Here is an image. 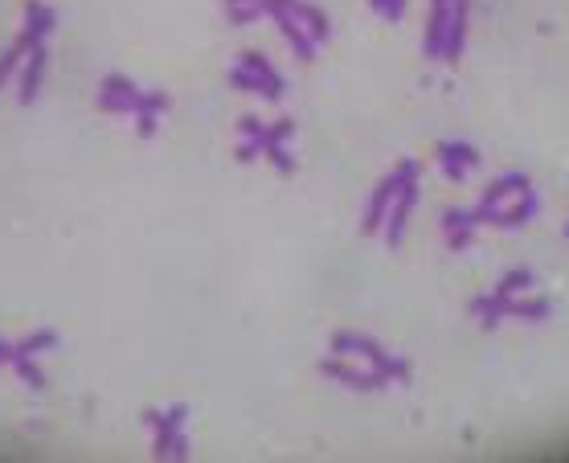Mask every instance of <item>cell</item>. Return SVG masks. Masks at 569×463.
<instances>
[{
  "label": "cell",
  "instance_id": "6da1fadb",
  "mask_svg": "<svg viewBox=\"0 0 569 463\" xmlns=\"http://www.w3.org/2000/svg\"><path fill=\"white\" fill-rule=\"evenodd\" d=\"M422 177V164L418 160H402L393 173L373 189V197H369V209H365V226H361V234H381V226H385V214H389V205H393V197L402 193V185H410V181H418Z\"/></svg>",
  "mask_w": 569,
  "mask_h": 463
},
{
  "label": "cell",
  "instance_id": "7a4b0ae2",
  "mask_svg": "<svg viewBox=\"0 0 569 463\" xmlns=\"http://www.w3.org/2000/svg\"><path fill=\"white\" fill-rule=\"evenodd\" d=\"M320 373L332 377V382H340V386H348V390H361V394L389 386L377 369H369V365H361V361H353V357H340V353H332L328 361H320Z\"/></svg>",
  "mask_w": 569,
  "mask_h": 463
},
{
  "label": "cell",
  "instance_id": "3957f363",
  "mask_svg": "<svg viewBox=\"0 0 569 463\" xmlns=\"http://www.w3.org/2000/svg\"><path fill=\"white\" fill-rule=\"evenodd\" d=\"M99 107L107 115H136L144 107V91L123 74H107L103 87H99Z\"/></svg>",
  "mask_w": 569,
  "mask_h": 463
},
{
  "label": "cell",
  "instance_id": "277c9868",
  "mask_svg": "<svg viewBox=\"0 0 569 463\" xmlns=\"http://www.w3.org/2000/svg\"><path fill=\"white\" fill-rule=\"evenodd\" d=\"M414 201H418V181L402 185V193L393 197L389 214H385V226H381V234H385V246H393V250L402 246V238H406V222H410V214H414Z\"/></svg>",
  "mask_w": 569,
  "mask_h": 463
},
{
  "label": "cell",
  "instance_id": "5b68a950",
  "mask_svg": "<svg viewBox=\"0 0 569 463\" xmlns=\"http://www.w3.org/2000/svg\"><path fill=\"white\" fill-rule=\"evenodd\" d=\"M54 25H58V13H54V9H46L41 0H25V29L17 33V46H21V50L46 46V37H50Z\"/></svg>",
  "mask_w": 569,
  "mask_h": 463
},
{
  "label": "cell",
  "instance_id": "8992f818",
  "mask_svg": "<svg viewBox=\"0 0 569 463\" xmlns=\"http://www.w3.org/2000/svg\"><path fill=\"white\" fill-rule=\"evenodd\" d=\"M46 62H50L46 46H37V50L25 54V62H21V70H17V103H21V107H29V103L37 99L41 78H46Z\"/></svg>",
  "mask_w": 569,
  "mask_h": 463
},
{
  "label": "cell",
  "instance_id": "52a82bcc",
  "mask_svg": "<svg viewBox=\"0 0 569 463\" xmlns=\"http://www.w3.org/2000/svg\"><path fill=\"white\" fill-rule=\"evenodd\" d=\"M467 13H471V0H451L447 37H443V58L447 62H459V54L467 46Z\"/></svg>",
  "mask_w": 569,
  "mask_h": 463
},
{
  "label": "cell",
  "instance_id": "ba28073f",
  "mask_svg": "<svg viewBox=\"0 0 569 463\" xmlns=\"http://www.w3.org/2000/svg\"><path fill=\"white\" fill-rule=\"evenodd\" d=\"M230 87L238 91H250V95H262V99H279L283 95V78L279 74H254V70H234L230 74Z\"/></svg>",
  "mask_w": 569,
  "mask_h": 463
},
{
  "label": "cell",
  "instance_id": "9c48e42d",
  "mask_svg": "<svg viewBox=\"0 0 569 463\" xmlns=\"http://www.w3.org/2000/svg\"><path fill=\"white\" fill-rule=\"evenodd\" d=\"M524 193H533V181L524 177V173H508V177H500V181L488 185V193H484V201H479V209H496V205H504V201H512V197H524Z\"/></svg>",
  "mask_w": 569,
  "mask_h": 463
},
{
  "label": "cell",
  "instance_id": "30bf717a",
  "mask_svg": "<svg viewBox=\"0 0 569 463\" xmlns=\"http://www.w3.org/2000/svg\"><path fill=\"white\" fill-rule=\"evenodd\" d=\"M447 17H451V0H434V9H430V25H426V41H422V50H426V58H443V37H447Z\"/></svg>",
  "mask_w": 569,
  "mask_h": 463
},
{
  "label": "cell",
  "instance_id": "8fae6325",
  "mask_svg": "<svg viewBox=\"0 0 569 463\" xmlns=\"http://www.w3.org/2000/svg\"><path fill=\"white\" fill-rule=\"evenodd\" d=\"M439 160H443V173H447L451 181H463L471 168L479 164L475 148H467V144H439Z\"/></svg>",
  "mask_w": 569,
  "mask_h": 463
},
{
  "label": "cell",
  "instance_id": "7c38bea8",
  "mask_svg": "<svg viewBox=\"0 0 569 463\" xmlns=\"http://www.w3.org/2000/svg\"><path fill=\"white\" fill-rule=\"evenodd\" d=\"M549 312H553V304L545 300V296H508L504 300V316H516V320H529V324H537V320H549Z\"/></svg>",
  "mask_w": 569,
  "mask_h": 463
},
{
  "label": "cell",
  "instance_id": "4fadbf2b",
  "mask_svg": "<svg viewBox=\"0 0 569 463\" xmlns=\"http://www.w3.org/2000/svg\"><path fill=\"white\" fill-rule=\"evenodd\" d=\"M152 451H156V459H185L189 455V439L181 435V427H164V431H156Z\"/></svg>",
  "mask_w": 569,
  "mask_h": 463
},
{
  "label": "cell",
  "instance_id": "5bb4252c",
  "mask_svg": "<svg viewBox=\"0 0 569 463\" xmlns=\"http://www.w3.org/2000/svg\"><path fill=\"white\" fill-rule=\"evenodd\" d=\"M471 312L479 316V324L492 332V328H500V320H504V300L496 296V291H488V296H475V300H471Z\"/></svg>",
  "mask_w": 569,
  "mask_h": 463
},
{
  "label": "cell",
  "instance_id": "9a60e30c",
  "mask_svg": "<svg viewBox=\"0 0 569 463\" xmlns=\"http://www.w3.org/2000/svg\"><path fill=\"white\" fill-rule=\"evenodd\" d=\"M46 349H58V332L54 328H37V332L25 336V341L13 345V353H25V357H37V353H46Z\"/></svg>",
  "mask_w": 569,
  "mask_h": 463
},
{
  "label": "cell",
  "instance_id": "2e32d148",
  "mask_svg": "<svg viewBox=\"0 0 569 463\" xmlns=\"http://www.w3.org/2000/svg\"><path fill=\"white\" fill-rule=\"evenodd\" d=\"M13 373L21 377V382L29 386V390H46V373H41V365H37V357H25V353H13Z\"/></svg>",
  "mask_w": 569,
  "mask_h": 463
},
{
  "label": "cell",
  "instance_id": "e0dca14e",
  "mask_svg": "<svg viewBox=\"0 0 569 463\" xmlns=\"http://www.w3.org/2000/svg\"><path fill=\"white\" fill-rule=\"evenodd\" d=\"M25 54H29V50H21L17 41H13V46H9L5 54H0V91H5L9 82L17 78V70H21V62H25Z\"/></svg>",
  "mask_w": 569,
  "mask_h": 463
},
{
  "label": "cell",
  "instance_id": "ac0fdd59",
  "mask_svg": "<svg viewBox=\"0 0 569 463\" xmlns=\"http://www.w3.org/2000/svg\"><path fill=\"white\" fill-rule=\"evenodd\" d=\"M529 287H533V271H508V275L500 279V287H496V296H500V300H508V296H524Z\"/></svg>",
  "mask_w": 569,
  "mask_h": 463
},
{
  "label": "cell",
  "instance_id": "d6986e66",
  "mask_svg": "<svg viewBox=\"0 0 569 463\" xmlns=\"http://www.w3.org/2000/svg\"><path fill=\"white\" fill-rule=\"evenodd\" d=\"M226 13H230V21H234V25H250V21L271 17L262 0H242V5H226Z\"/></svg>",
  "mask_w": 569,
  "mask_h": 463
},
{
  "label": "cell",
  "instance_id": "ffe728a7",
  "mask_svg": "<svg viewBox=\"0 0 569 463\" xmlns=\"http://www.w3.org/2000/svg\"><path fill=\"white\" fill-rule=\"evenodd\" d=\"M262 156H267V160L279 168V173H295V160H291V152H287L283 144H267V152H262Z\"/></svg>",
  "mask_w": 569,
  "mask_h": 463
},
{
  "label": "cell",
  "instance_id": "44dd1931",
  "mask_svg": "<svg viewBox=\"0 0 569 463\" xmlns=\"http://www.w3.org/2000/svg\"><path fill=\"white\" fill-rule=\"evenodd\" d=\"M238 66H242V70H254V74H279V70H275L267 58H262V54H254V50H246V54L238 58Z\"/></svg>",
  "mask_w": 569,
  "mask_h": 463
},
{
  "label": "cell",
  "instance_id": "7402d4cb",
  "mask_svg": "<svg viewBox=\"0 0 569 463\" xmlns=\"http://www.w3.org/2000/svg\"><path fill=\"white\" fill-rule=\"evenodd\" d=\"M238 136H242V140H262V136H267V123L254 119V115H246V119H238Z\"/></svg>",
  "mask_w": 569,
  "mask_h": 463
},
{
  "label": "cell",
  "instance_id": "603a6c76",
  "mask_svg": "<svg viewBox=\"0 0 569 463\" xmlns=\"http://www.w3.org/2000/svg\"><path fill=\"white\" fill-rule=\"evenodd\" d=\"M373 9H377L385 21H402V13H406V0H373Z\"/></svg>",
  "mask_w": 569,
  "mask_h": 463
},
{
  "label": "cell",
  "instance_id": "cb8c5ba5",
  "mask_svg": "<svg viewBox=\"0 0 569 463\" xmlns=\"http://www.w3.org/2000/svg\"><path fill=\"white\" fill-rule=\"evenodd\" d=\"M291 132H295V123H291V119H279V123H271V128H267V144H287Z\"/></svg>",
  "mask_w": 569,
  "mask_h": 463
},
{
  "label": "cell",
  "instance_id": "d4e9b609",
  "mask_svg": "<svg viewBox=\"0 0 569 463\" xmlns=\"http://www.w3.org/2000/svg\"><path fill=\"white\" fill-rule=\"evenodd\" d=\"M136 132H140V140L156 136V111H136Z\"/></svg>",
  "mask_w": 569,
  "mask_h": 463
},
{
  "label": "cell",
  "instance_id": "484cf974",
  "mask_svg": "<svg viewBox=\"0 0 569 463\" xmlns=\"http://www.w3.org/2000/svg\"><path fill=\"white\" fill-rule=\"evenodd\" d=\"M475 230H479V226H463V230H451V234H447V246H451V250H467V246H471V238H475Z\"/></svg>",
  "mask_w": 569,
  "mask_h": 463
},
{
  "label": "cell",
  "instance_id": "4316f807",
  "mask_svg": "<svg viewBox=\"0 0 569 463\" xmlns=\"http://www.w3.org/2000/svg\"><path fill=\"white\" fill-rule=\"evenodd\" d=\"M168 103H172L168 95H160V91H144V107H140V111H156V115H160V111H168Z\"/></svg>",
  "mask_w": 569,
  "mask_h": 463
}]
</instances>
